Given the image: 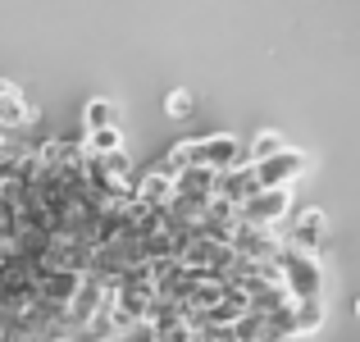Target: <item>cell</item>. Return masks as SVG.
I'll return each mask as SVG.
<instances>
[{
  "instance_id": "cell-1",
  "label": "cell",
  "mask_w": 360,
  "mask_h": 342,
  "mask_svg": "<svg viewBox=\"0 0 360 342\" xmlns=\"http://www.w3.org/2000/svg\"><path fill=\"white\" fill-rule=\"evenodd\" d=\"M274 265H278V279H283L288 301H324V265H319L315 255H301V251H292V246H278Z\"/></svg>"
},
{
  "instance_id": "cell-2",
  "label": "cell",
  "mask_w": 360,
  "mask_h": 342,
  "mask_svg": "<svg viewBox=\"0 0 360 342\" xmlns=\"http://www.w3.org/2000/svg\"><path fill=\"white\" fill-rule=\"evenodd\" d=\"M233 265H238V255H233L224 242H205V237H192V242L183 246V255H178V270L192 274V279H219V283H229Z\"/></svg>"
},
{
  "instance_id": "cell-3",
  "label": "cell",
  "mask_w": 360,
  "mask_h": 342,
  "mask_svg": "<svg viewBox=\"0 0 360 342\" xmlns=\"http://www.w3.org/2000/svg\"><path fill=\"white\" fill-rule=\"evenodd\" d=\"M288 210H292V187H264V192L246 196V201L238 205V224L274 233L278 220H288Z\"/></svg>"
},
{
  "instance_id": "cell-4",
  "label": "cell",
  "mask_w": 360,
  "mask_h": 342,
  "mask_svg": "<svg viewBox=\"0 0 360 342\" xmlns=\"http://www.w3.org/2000/svg\"><path fill=\"white\" fill-rule=\"evenodd\" d=\"M310 169V156L306 151H297V146H283L278 156H269V160H260V165H251V174H255V187H292L301 174Z\"/></svg>"
},
{
  "instance_id": "cell-5",
  "label": "cell",
  "mask_w": 360,
  "mask_h": 342,
  "mask_svg": "<svg viewBox=\"0 0 360 342\" xmlns=\"http://www.w3.org/2000/svg\"><path fill=\"white\" fill-rule=\"evenodd\" d=\"M324 233H328L324 210H301L297 220H288L283 246H292V251H301V255H315V251H324Z\"/></svg>"
},
{
  "instance_id": "cell-6",
  "label": "cell",
  "mask_w": 360,
  "mask_h": 342,
  "mask_svg": "<svg viewBox=\"0 0 360 342\" xmlns=\"http://www.w3.org/2000/svg\"><path fill=\"white\" fill-rule=\"evenodd\" d=\"M174 201V178H165L160 169H146L141 178H132V205L141 210H169Z\"/></svg>"
},
{
  "instance_id": "cell-7",
  "label": "cell",
  "mask_w": 360,
  "mask_h": 342,
  "mask_svg": "<svg viewBox=\"0 0 360 342\" xmlns=\"http://www.w3.org/2000/svg\"><path fill=\"white\" fill-rule=\"evenodd\" d=\"M32 119H37V110L27 106V96L9 78H0V128L14 132V128H27Z\"/></svg>"
},
{
  "instance_id": "cell-8",
  "label": "cell",
  "mask_w": 360,
  "mask_h": 342,
  "mask_svg": "<svg viewBox=\"0 0 360 342\" xmlns=\"http://www.w3.org/2000/svg\"><path fill=\"white\" fill-rule=\"evenodd\" d=\"M260 187H255V174H251V165H242V169H229V174H219V183H214V201H224V205H238L246 201V196H255Z\"/></svg>"
},
{
  "instance_id": "cell-9",
  "label": "cell",
  "mask_w": 360,
  "mask_h": 342,
  "mask_svg": "<svg viewBox=\"0 0 360 342\" xmlns=\"http://www.w3.org/2000/svg\"><path fill=\"white\" fill-rule=\"evenodd\" d=\"M101 128H119V106L105 96L87 101V110H82V132H101Z\"/></svg>"
},
{
  "instance_id": "cell-10",
  "label": "cell",
  "mask_w": 360,
  "mask_h": 342,
  "mask_svg": "<svg viewBox=\"0 0 360 342\" xmlns=\"http://www.w3.org/2000/svg\"><path fill=\"white\" fill-rule=\"evenodd\" d=\"M292 334H315L319 324H324V301H292Z\"/></svg>"
},
{
  "instance_id": "cell-11",
  "label": "cell",
  "mask_w": 360,
  "mask_h": 342,
  "mask_svg": "<svg viewBox=\"0 0 360 342\" xmlns=\"http://www.w3.org/2000/svg\"><path fill=\"white\" fill-rule=\"evenodd\" d=\"M110 151H123V128L82 132V156H110Z\"/></svg>"
},
{
  "instance_id": "cell-12",
  "label": "cell",
  "mask_w": 360,
  "mask_h": 342,
  "mask_svg": "<svg viewBox=\"0 0 360 342\" xmlns=\"http://www.w3.org/2000/svg\"><path fill=\"white\" fill-rule=\"evenodd\" d=\"M283 146H288V141H283L278 132H255V137H251V146H246V165H260V160L278 156Z\"/></svg>"
},
{
  "instance_id": "cell-13",
  "label": "cell",
  "mask_w": 360,
  "mask_h": 342,
  "mask_svg": "<svg viewBox=\"0 0 360 342\" xmlns=\"http://www.w3.org/2000/svg\"><path fill=\"white\" fill-rule=\"evenodd\" d=\"M165 114H169V119H187V114H192V91H183V87L169 91V96H165Z\"/></svg>"
},
{
  "instance_id": "cell-14",
  "label": "cell",
  "mask_w": 360,
  "mask_h": 342,
  "mask_svg": "<svg viewBox=\"0 0 360 342\" xmlns=\"http://www.w3.org/2000/svg\"><path fill=\"white\" fill-rule=\"evenodd\" d=\"M274 342H297V338H274Z\"/></svg>"
},
{
  "instance_id": "cell-15",
  "label": "cell",
  "mask_w": 360,
  "mask_h": 342,
  "mask_svg": "<svg viewBox=\"0 0 360 342\" xmlns=\"http://www.w3.org/2000/svg\"><path fill=\"white\" fill-rule=\"evenodd\" d=\"M356 319H360V297H356Z\"/></svg>"
}]
</instances>
